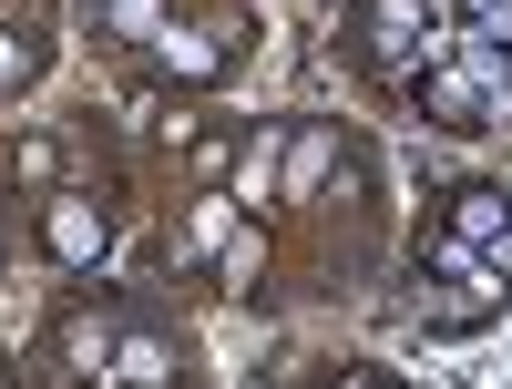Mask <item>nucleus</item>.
<instances>
[{"label": "nucleus", "instance_id": "7ed1b4c3", "mask_svg": "<svg viewBox=\"0 0 512 389\" xmlns=\"http://www.w3.org/2000/svg\"><path fill=\"white\" fill-rule=\"evenodd\" d=\"M359 31V62H441L451 52V31H431V0H369V11L349 21Z\"/></svg>", "mask_w": 512, "mask_h": 389}, {"label": "nucleus", "instance_id": "f8f14e48", "mask_svg": "<svg viewBox=\"0 0 512 389\" xmlns=\"http://www.w3.org/2000/svg\"><path fill=\"white\" fill-rule=\"evenodd\" d=\"M461 41H492V52H512V0H461Z\"/></svg>", "mask_w": 512, "mask_h": 389}, {"label": "nucleus", "instance_id": "20e7f679", "mask_svg": "<svg viewBox=\"0 0 512 389\" xmlns=\"http://www.w3.org/2000/svg\"><path fill=\"white\" fill-rule=\"evenodd\" d=\"M236 246H246V205H236L226 185H205V195L185 205V226L164 236V267H175V277H185V267H226Z\"/></svg>", "mask_w": 512, "mask_h": 389}, {"label": "nucleus", "instance_id": "9b49d317", "mask_svg": "<svg viewBox=\"0 0 512 389\" xmlns=\"http://www.w3.org/2000/svg\"><path fill=\"white\" fill-rule=\"evenodd\" d=\"M11 185H21L31 205L52 195V185H62V134H21V144H11Z\"/></svg>", "mask_w": 512, "mask_h": 389}, {"label": "nucleus", "instance_id": "6e6552de", "mask_svg": "<svg viewBox=\"0 0 512 389\" xmlns=\"http://www.w3.org/2000/svg\"><path fill=\"white\" fill-rule=\"evenodd\" d=\"M154 72H164V82H226V72H236V41H205V31H164V41H154Z\"/></svg>", "mask_w": 512, "mask_h": 389}, {"label": "nucleus", "instance_id": "9d476101", "mask_svg": "<svg viewBox=\"0 0 512 389\" xmlns=\"http://www.w3.org/2000/svg\"><path fill=\"white\" fill-rule=\"evenodd\" d=\"M82 11H93L103 41H164V31H175V21H164V0H82Z\"/></svg>", "mask_w": 512, "mask_h": 389}, {"label": "nucleus", "instance_id": "ddd939ff", "mask_svg": "<svg viewBox=\"0 0 512 389\" xmlns=\"http://www.w3.org/2000/svg\"><path fill=\"white\" fill-rule=\"evenodd\" d=\"M328 389H390V379H379V369H349V379H328Z\"/></svg>", "mask_w": 512, "mask_h": 389}, {"label": "nucleus", "instance_id": "f03ea898", "mask_svg": "<svg viewBox=\"0 0 512 389\" xmlns=\"http://www.w3.org/2000/svg\"><path fill=\"white\" fill-rule=\"evenodd\" d=\"M31 236H41V256H52V267H103L113 215H103L93 185H52V195H41V215H31Z\"/></svg>", "mask_w": 512, "mask_h": 389}, {"label": "nucleus", "instance_id": "0eeeda50", "mask_svg": "<svg viewBox=\"0 0 512 389\" xmlns=\"http://www.w3.org/2000/svg\"><path fill=\"white\" fill-rule=\"evenodd\" d=\"M113 338H123L113 318H62V328H52V349H62V369H72L82 389H113Z\"/></svg>", "mask_w": 512, "mask_h": 389}, {"label": "nucleus", "instance_id": "423d86ee", "mask_svg": "<svg viewBox=\"0 0 512 389\" xmlns=\"http://www.w3.org/2000/svg\"><path fill=\"white\" fill-rule=\"evenodd\" d=\"M175 379H185V338H164V328L113 338V389H175Z\"/></svg>", "mask_w": 512, "mask_h": 389}, {"label": "nucleus", "instance_id": "4468645a", "mask_svg": "<svg viewBox=\"0 0 512 389\" xmlns=\"http://www.w3.org/2000/svg\"><path fill=\"white\" fill-rule=\"evenodd\" d=\"M0 389H11V369H0Z\"/></svg>", "mask_w": 512, "mask_h": 389}, {"label": "nucleus", "instance_id": "1a4fd4ad", "mask_svg": "<svg viewBox=\"0 0 512 389\" xmlns=\"http://www.w3.org/2000/svg\"><path fill=\"white\" fill-rule=\"evenodd\" d=\"M41 52H52V41H41V21H31V11H21V21H0V103L41 82Z\"/></svg>", "mask_w": 512, "mask_h": 389}, {"label": "nucleus", "instance_id": "39448f33", "mask_svg": "<svg viewBox=\"0 0 512 389\" xmlns=\"http://www.w3.org/2000/svg\"><path fill=\"white\" fill-rule=\"evenodd\" d=\"M441 236H451V246H472V256H492V267L512 277V195H502V185H451Z\"/></svg>", "mask_w": 512, "mask_h": 389}, {"label": "nucleus", "instance_id": "f257e3e1", "mask_svg": "<svg viewBox=\"0 0 512 389\" xmlns=\"http://www.w3.org/2000/svg\"><path fill=\"white\" fill-rule=\"evenodd\" d=\"M502 103H512V52H492V41H461L451 31V52L410 72V113L420 123H451V134H482Z\"/></svg>", "mask_w": 512, "mask_h": 389}]
</instances>
